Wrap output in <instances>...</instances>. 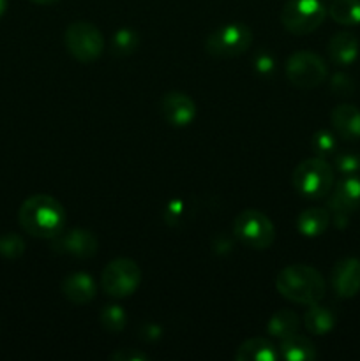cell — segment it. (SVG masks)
<instances>
[{
    "instance_id": "cell-1",
    "label": "cell",
    "mask_w": 360,
    "mask_h": 361,
    "mask_svg": "<svg viewBox=\"0 0 360 361\" xmlns=\"http://www.w3.org/2000/svg\"><path fill=\"white\" fill-rule=\"evenodd\" d=\"M18 221L27 235L52 240L64 229L66 210L55 197L48 194H35L21 203Z\"/></svg>"
},
{
    "instance_id": "cell-2",
    "label": "cell",
    "mask_w": 360,
    "mask_h": 361,
    "mask_svg": "<svg viewBox=\"0 0 360 361\" xmlns=\"http://www.w3.org/2000/svg\"><path fill=\"white\" fill-rule=\"evenodd\" d=\"M279 295L288 302L300 303V305H313L320 303L325 296L323 275L307 264H289L284 270L279 271L275 281Z\"/></svg>"
},
{
    "instance_id": "cell-3",
    "label": "cell",
    "mask_w": 360,
    "mask_h": 361,
    "mask_svg": "<svg viewBox=\"0 0 360 361\" xmlns=\"http://www.w3.org/2000/svg\"><path fill=\"white\" fill-rule=\"evenodd\" d=\"M292 182L300 196L320 200L334 187V169L323 157L306 159L295 168Z\"/></svg>"
},
{
    "instance_id": "cell-4",
    "label": "cell",
    "mask_w": 360,
    "mask_h": 361,
    "mask_svg": "<svg viewBox=\"0 0 360 361\" xmlns=\"http://www.w3.org/2000/svg\"><path fill=\"white\" fill-rule=\"evenodd\" d=\"M233 233L244 245L254 250L268 249L275 240V228L270 219L253 208L236 215L233 222Z\"/></svg>"
},
{
    "instance_id": "cell-5",
    "label": "cell",
    "mask_w": 360,
    "mask_h": 361,
    "mask_svg": "<svg viewBox=\"0 0 360 361\" xmlns=\"http://www.w3.org/2000/svg\"><path fill=\"white\" fill-rule=\"evenodd\" d=\"M327 16L321 0H288L282 6L281 23L289 34L306 35L316 30Z\"/></svg>"
},
{
    "instance_id": "cell-6",
    "label": "cell",
    "mask_w": 360,
    "mask_h": 361,
    "mask_svg": "<svg viewBox=\"0 0 360 361\" xmlns=\"http://www.w3.org/2000/svg\"><path fill=\"white\" fill-rule=\"evenodd\" d=\"M66 48L78 62L92 63L104 51V37L90 21H73L66 30Z\"/></svg>"
},
{
    "instance_id": "cell-7",
    "label": "cell",
    "mask_w": 360,
    "mask_h": 361,
    "mask_svg": "<svg viewBox=\"0 0 360 361\" xmlns=\"http://www.w3.org/2000/svg\"><path fill=\"white\" fill-rule=\"evenodd\" d=\"M141 282V270L129 257H119L106 264L101 274L102 291L113 298H127L134 295Z\"/></svg>"
},
{
    "instance_id": "cell-8",
    "label": "cell",
    "mask_w": 360,
    "mask_h": 361,
    "mask_svg": "<svg viewBox=\"0 0 360 361\" xmlns=\"http://www.w3.org/2000/svg\"><path fill=\"white\" fill-rule=\"evenodd\" d=\"M253 42V32L244 23H228L212 32L205 41L208 55L219 59H233L249 49Z\"/></svg>"
},
{
    "instance_id": "cell-9",
    "label": "cell",
    "mask_w": 360,
    "mask_h": 361,
    "mask_svg": "<svg viewBox=\"0 0 360 361\" xmlns=\"http://www.w3.org/2000/svg\"><path fill=\"white\" fill-rule=\"evenodd\" d=\"M286 78L296 88L311 90L328 78V67L320 55L313 51H296L286 62Z\"/></svg>"
},
{
    "instance_id": "cell-10",
    "label": "cell",
    "mask_w": 360,
    "mask_h": 361,
    "mask_svg": "<svg viewBox=\"0 0 360 361\" xmlns=\"http://www.w3.org/2000/svg\"><path fill=\"white\" fill-rule=\"evenodd\" d=\"M53 250L60 254H69V256L81 257V259H88V257L97 254L99 242L95 235L88 229H67V231H60L59 235L53 236Z\"/></svg>"
},
{
    "instance_id": "cell-11",
    "label": "cell",
    "mask_w": 360,
    "mask_h": 361,
    "mask_svg": "<svg viewBox=\"0 0 360 361\" xmlns=\"http://www.w3.org/2000/svg\"><path fill=\"white\" fill-rule=\"evenodd\" d=\"M161 113L173 127H186L196 118V104L184 92H168L161 101Z\"/></svg>"
},
{
    "instance_id": "cell-12",
    "label": "cell",
    "mask_w": 360,
    "mask_h": 361,
    "mask_svg": "<svg viewBox=\"0 0 360 361\" xmlns=\"http://www.w3.org/2000/svg\"><path fill=\"white\" fill-rule=\"evenodd\" d=\"M332 288L341 298H353L360 293V259L344 257L332 270Z\"/></svg>"
},
{
    "instance_id": "cell-13",
    "label": "cell",
    "mask_w": 360,
    "mask_h": 361,
    "mask_svg": "<svg viewBox=\"0 0 360 361\" xmlns=\"http://www.w3.org/2000/svg\"><path fill=\"white\" fill-rule=\"evenodd\" d=\"M328 207L337 215H349L360 208V178L346 176L335 183V190L328 200Z\"/></svg>"
},
{
    "instance_id": "cell-14",
    "label": "cell",
    "mask_w": 360,
    "mask_h": 361,
    "mask_svg": "<svg viewBox=\"0 0 360 361\" xmlns=\"http://www.w3.org/2000/svg\"><path fill=\"white\" fill-rule=\"evenodd\" d=\"M95 291H97V286H95L94 279L88 274H85V271H76V274L67 275L62 282L64 296L71 303H74V305H87V303H90L95 298Z\"/></svg>"
},
{
    "instance_id": "cell-15",
    "label": "cell",
    "mask_w": 360,
    "mask_h": 361,
    "mask_svg": "<svg viewBox=\"0 0 360 361\" xmlns=\"http://www.w3.org/2000/svg\"><path fill=\"white\" fill-rule=\"evenodd\" d=\"M335 133L346 141L360 140V109L353 104L335 106L330 115Z\"/></svg>"
},
{
    "instance_id": "cell-16",
    "label": "cell",
    "mask_w": 360,
    "mask_h": 361,
    "mask_svg": "<svg viewBox=\"0 0 360 361\" xmlns=\"http://www.w3.org/2000/svg\"><path fill=\"white\" fill-rule=\"evenodd\" d=\"M359 39L352 32H339L328 42V55L337 66H352L359 56Z\"/></svg>"
},
{
    "instance_id": "cell-17",
    "label": "cell",
    "mask_w": 360,
    "mask_h": 361,
    "mask_svg": "<svg viewBox=\"0 0 360 361\" xmlns=\"http://www.w3.org/2000/svg\"><path fill=\"white\" fill-rule=\"evenodd\" d=\"M279 358H281L279 349L268 338L263 337L249 338L240 344L235 353L236 361H275Z\"/></svg>"
},
{
    "instance_id": "cell-18",
    "label": "cell",
    "mask_w": 360,
    "mask_h": 361,
    "mask_svg": "<svg viewBox=\"0 0 360 361\" xmlns=\"http://www.w3.org/2000/svg\"><path fill=\"white\" fill-rule=\"evenodd\" d=\"M279 353H281V358L286 361H313L318 356L313 341L296 334L282 338Z\"/></svg>"
},
{
    "instance_id": "cell-19",
    "label": "cell",
    "mask_w": 360,
    "mask_h": 361,
    "mask_svg": "<svg viewBox=\"0 0 360 361\" xmlns=\"http://www.w3.org/2000/svg\"><path fill=\"white\" fill-rule=\"evenodd\" d=\"M330 221V214L325 208H307L296 219V228L300 235L307 238H318L327 231Z\"/></svg>"
},
{
    "instance_id": "cell-20",
    "label": "cell",
    "mask_w": 360,
    "mask_h": 361,
    "mask_svg": "<svg viewBox=\"0 0 360 361\" xmlns=\"http://www.w3.org/2000/svg\"><path fill=\"white\" fill-rule=\"evenodd\" d=\"M304 324L307 331L313 335H327L330 334L332 328L335 326V314L327 307H321L318 303H313L307 309L304 316Z\"/></svg>"
},
{
    "instance_id": "cell-21",
    "label": "cell",
    "mask_w": 360,
    "mask_h": 361,
    "mask_svg": "<svg viewBox=\"0 0 360 361\" xmlns=\"http://www.w3.org/2000/svg\"><path fill=\"white\" fill-rule=\"evenodd\" d=\"M300 326V319L299 314L293 312V310L284 309L275 312L274 316L270 317L267 324V331L272 335V337L277 338H286L289 335L296 334Z\"/></svg>"
},
{
    "instance_id": "cell-22",
    "label": "cell",
    "mask_w": 360,
    "mask_h": 361,
    "mask_svg": "<svg viewBox=\"0 0 360 361\" xmlns=\"http://www.w3.org/2000/svg\"><path fill=\"white\" fill-rule=\"evenodd\" d=\"M328 14L339 25H360V0H332Z\"/></svg>"
},
{
    "instance_id": "cell-23",
    "label": "cell",
    "mask_w": 360,
    "mask_h": 361,
    "mask_svg": "<svg viewBox=\"0 0 360 361\" xmlns=\"http://www.w3.org/2000/svg\"><path fill=\"white\" fill-rule=\"evenodd\" d=\"M99 321H101L102 328L106 331H109V334H119V331H122L126 328L127 314L122 307L116 305V303H112V305H106L101 310Z\"/></svg>"
},
{
    "instance_id": "cell-24",
    "label": "cell",
    "mask_w": 360,
    "mask_h": 361,
    "mask_svg": "<svg viewBox=\"0 0 360 361\" xmlns=\"http://www.w3.org/2000/svg\"><path fill=\"white\" fill-rule=\"evenodd\" d=\"M138 44H140V37H138L136 32L129 30V28H122V30H119L113 35V53L119 56H126L134 53Z\"/></svg>"
},
{
    "instance_id": "cell-25",
    "label": "cell",
    "mask_w": 360,
    "mask_h": 361,
    "mask_svg": "<svg viewBox=\"0 0 360 361\" xmlns=\"http://www.w3.org/2000/svg\"><path fill=\"white\" fill-rule=\"evenodd\" d=\"M25 240L16 233H6L0 236V256L6 259H20L25 254Z\"/></svg>"
},
{
    "instance_id": "cell-26",
    "label": "cell",
    "mask_w": 360,
    "mask_h": 361,
    "mask_svg": "<svg viewBox=\"0 0 360 361\" xmlns=\"http://www.w3.org/2000/svg\"><path fill=\"white\" fill-rule=\"evenodd\" d=\"M335 148H337V141L330 130H318L313 136V150L316 152L318 157H327L334 154Z\"/></svg>"
},
{
    "instance_id": "cell-27",
    "label": "cell",
    "mask_w": 360,
    "mask_h": 361,
    "mask_svg": "<svg viewBox=\"0 0 360 361\" xmlns=\"http://www.w3.org/2000/svg\"><path fill=\"white\" fill-rule=\"evenodd\" d=\"M330 90L339 97H349V95L355 94L356 83L349 74L335 73L330 80Z\"/></svg>"
},
{
    "instance_id": "cell-28",
    "label": "cell",
    "mask_w": 360,
    "mask_h": 361,
    "mask_svg": "<svg viewBox=\"0 0 360 361\" xmlns=\"http://www.w3.org/2000/svg\"><path fill=\"white\" fill-rule=\"evenodd\" d=\"M335 168L344 175H353L360 169V155L352 154V152H342L335 157Z\"/></svg>"
},
{
    "instance_id": "cell-29",
    "label": "cell",
    "mask_w": 360,
    "mask_h": 361,
    "mask_svg": "<svg viewBox=\"0 0 360 361\" xmlns=\"http://www.w3.org/2000/svg\"><path fill=\"white\" fill-rule=\"evenodd\" d=\"M109 360L113 361H147L148 356L145 353L138 351V349L127 348V349H119V351L113 353L109 356Z\"/></svg>"
},
{
    "instance_id": "cell-30",
    "label": "cell",
    "mask_w": 360,
    "mask_h": 361,
    "mask_svg": "<svg viewBox=\"0 0 360 361\" xmlns=\"http://www.w3.org/2000/svg\"><path fill=\"white\" fill-rule=\"evenodd\" d=\"M34 4H39V6H52V4H56L59 0H32Z\"/></svg>"
},
{
    "instance_id": "cell-31",
    "label": "cell",
    "mask_w": 360,
    "mask_h": 361,
    "mask_svg": "<svg viewBox=\"0 0 360 361\" xmlns=\"http://www.w3.org/2000/svg\"><path fill=\"white\" fill-rule=\"evenodd\" d=\"M6 9H7V0H0V18L4 16Z\"/></svg>"
}]
</instances>
